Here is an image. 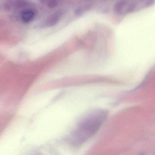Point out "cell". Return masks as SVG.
I'll return each instance as SVG.
<instances>
[{
  "label": "cell",
  "instance_id": "4",
  "mask_svg": "<svg viewBox=\"0 0 155 155\" xmlns=\"http://www.w3.org/2000/svg\"><path fill=\"white\" fill-rule=\"evenodd\" d=\"M36 12L31 8H26L23 9L21 12L20 16L23 22L25 23L31 22L35 18Z\"/></svg>",
  "mask_w": 155,
  "mask_h": 155
},
{
  "label": "cell",
  "instance_id": "9",
  "mask_svg": "<svg viewBox=\"0 0 155 155\" xmlns=\"http://www.w3.org/2000/svg\"><path fill=\"white\" fill-rule=\"evenodd\" d=\"M86 1H87V0H86Z\"/></svg>",
  "mask_w": 155,
  "mask_h": 155
},
{
  "label": "cell",
  "instance_id": "6",
  "mask_svg": "<svg viewBox=\"0 0 155 155\" xmlns=\"http://www.w3.org/2000/svg\"><path fill=\"white\" fill-rule=\"evenodd\" d=\"M91 7V5L88 4L80 5L76 8V10L74 11V14L77 16L82 15L86 12L89 11Z\"/></svg>",
  "mask_w": 155,
  "mask_h": 155
},
{
  "label": "cell",
  "instance_id": "8",
  "mask_svg": "<svg viewBox=\"0 0 155 155\" xmlns=\"http://www.w3.org/2000/svg\"><path fill=\"white\" fill-rule=\"evenodd\" d=\"M39 1L41 3L44 4L47 2V0H39Z\"/></svg>",
  "mask_w": 155,
  "mask_h": 155
},
{
  "label": "cell",
  "instance_id": "3",
  "mask_svg": "<svg viewBox=\"0 0 155 155\" xmlns=\"http://www.w3.org/2000/svg\"><path fill=\"white\" fill-rule=\"evenodd\" d=\"M63 13L61 11H57L49 15L42 23L44 27H51L54 26L59 23L62 17Z\"/></svg>",
  "mask_w": 155,
  "mask_h": 155
},
{
  "label": "cell",
  "instance_id": "1",
  "mask_svg": "<svg viewBox=\"0 0 155 155\" xmlns=\"http://www.w3.org/2000/svg\"><path fill=\"white\" fill-rule=\"evenodd\" d=\"M106 111L97 110L87 115L78 124L72 133L71 143L75 147L81 145L99 130L106 120Z\"/></svg>",
  "mask_w": 155,
  "mask_h": 155
},
{
  "label": "cell",
  "instance_id": "7",
  "mask_svg": "<svg viewBox=\"0 0 155 155\" xmlns=\"http://www.w3.org/2000/svg\"><path fill=\"white\" fill-rule=\"evenodd\" d=\"M47 5L50 9H54L58 6L59 0H47Z\"/></svg>",
  "mask_w": 155,
  "mask_h": 155
},
{
  "label": "cell",
  "instance_id": "5",
  "mask_svg": "<svg viewBox=\"0 0 155 155\" xmlns=\"http://www.w3.org/2000/svg\"><path fill=\"white\" fill-rule=\"evenodd\" d=\"M128 3L129 2L127 0H119L117 1L114 5V12L117 15L126 14Z\"/></svg>",
  "mask_w": 155,
  "mask_h": 155
},
{
  "label": "cell",
  "instance_id": "2",
  "mask_svg": "<svg viewBox=\"0 0 155 155\" xmlns=\"http://www.w3.org/2000/svg\"><path fill=\"white\" fill-rule=\"evenodd\" d=\"M29 5V3L25 0H5L4 3L5 8L8 11L24 9Z\"/></svg>",
  "mask_w": 155,
  "mask_h": 155
}]
</instances>
